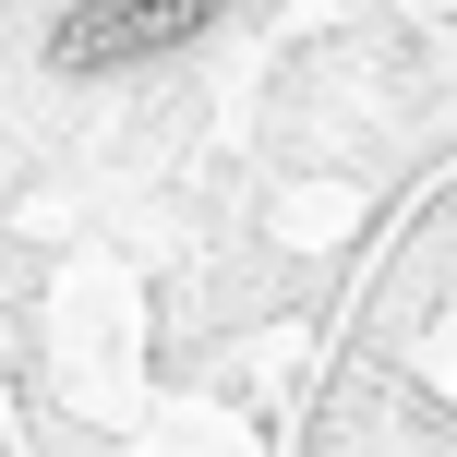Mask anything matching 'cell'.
I'll return each instance as SVG.
<instances>
[{
	"instance_id": "obj_1",
	"label": "cell",
	"mask_w": 457,
	"mask_h": 457,
	"mask_svg": "<svg viewBox=\"0 0 457 457\" xmlns=\"http://www.w3.org/2000/svg\"><path fill=\"white\" fill-rule=\"evenodd\" d=\"M217 12L228 0H61V61L72 72H133V61H157V48L205 37Z\"/></svg>"
}]
</instances>
